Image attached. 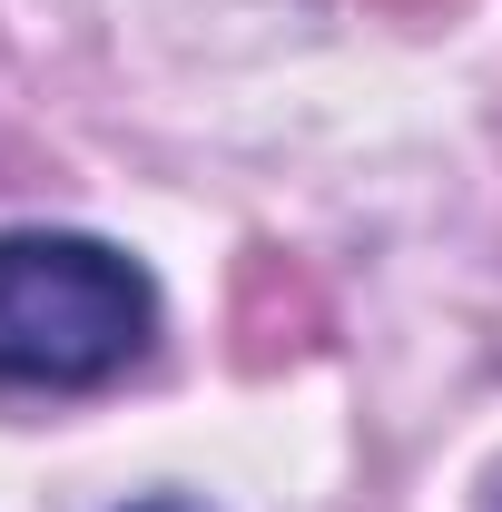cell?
<instances>
[{"instance_id":"6da1fadb","label":"cell","mask_w":502,"mask_h":512,"mask_svg":"<svg viewBox=\"0 0 502 512\" xmlns=\"http://www.w3.org/2000/svg\"><path fill=\"white\" fill-rule=\"evenodd\" d=\"M158 296L119 247L20 227L0 237V384H99L148 345Z\"/></svg>"},{"instance_id":"7a4b0ae2","label":"cell","mask_w":502,"mask_h":512,"mask_svg":"<svg viewBox=\"0 0 502 512\" xmlns=\"http://www.w3.org/2000/svg\"><path fill=\"white\" fill-rule=\"evenodd\" d=\"M148 512H168V503H148Z\"/></svg>"}]
</instances>
